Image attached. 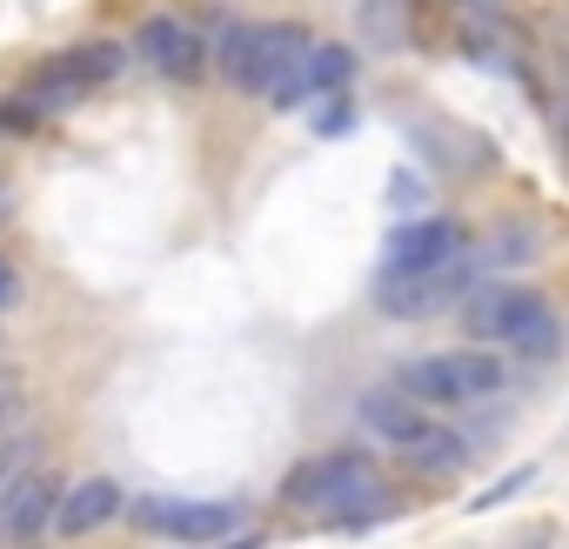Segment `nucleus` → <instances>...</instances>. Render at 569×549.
Masks as SVG:
<instances>
[{"label":"nucleus","instance_id":"f257e3e1","mask_svg":"<svg viewBox=\"0 0 569 549\" xmlns=\"http://www.w3.org/2000/svg\"><path fill=\"white\" fill-rule=\"evenodd\" d=\"M469 329L482 342H509L522 356H556L562 349V329H556V309L536 296V289H489L482 302H469Z\"/></svg>","mask_w":569,"mask_h":549},{"label":"nucleus","instance_id":"f03ea898","mask_svg":"<svg viewBox=\"0 0 569 549\" xmlns=\"http://www.w3.org/2000/svg\"><path fill=\"white\" fill-rule=\"evenodd\" d=\"M302 54H309V34H302V28H234V34L221 41V74H228L234 88L274 94Z\"/></svg>","mask_w":569,"mask_h":549},{"label":"nucleus","instance_id":"7ed1b4c3","mask_svg":"<svg viewBox=\"0 0 569 549\" xmlns=\"http://www.w3.org/2000/svg\"><path fill=\"white\" fill-rule=\"evenodd\" d=\"M402 389L416 402H476V396H496L502 389V362L482 356V349H442V356H422L402 369Z\"/></svg>","mask_w":569,"mask_h":549},{"label":"nucleus","instance_id":"20e7f679","mask_svg":"<svg viewBox=\"0 0 569 549\" xmlns=\"http://www.w3.org/2000/svg\"><path fill=\"white\" fill-rule=\"evenodd\" d=\"M281 496L309 502V509H349V502L382 496V482H376V469H369L362 449H336V456H316V462L289 469V476H281Z\"/></svg>","mask_w":569,"mask_h":549},{"label":"nucleus","instance_id":"39448f33","mask_svg":"<svg viewBox=\"0 0 569 549\" xmlns=\"http://www.w3.org/2000/svg\"><path fill=\"white\" fill-rule=\"evenodd\" d=\"M476 268L482 261H436V268H382V282H376V309L382 316H436L449 309L469 282H476Z\"/></svg>","mask_w":569,"mask_h":549},{"label":"nucleus","instance_id":"423d86ee","mask_svg":"<svg viewBox=\"0 0 569 549\" xmlns=\"http://www.w3.org/2000/svg\"><path fill=\"white\" fill-rule=\"evenodd\" d=\"M134 529L148 536H174V542H221L241 529L234 502H188V496H141L134 502Z\"/></svg>","mask_w":569,"mask_h":549},{"label":"nucleus","instance_id":"0eeeda50","mask_svg":"<svg viewBox=\"0 0 569 549\" xmlns=\"http://www.w3.org/2000/svg\"><path fill=\"white\" fill-rule=\"evenodd\" d=\"M469 248V228L449 221V214H422V221H402L382 248L389 268H436V261H456Z\"/></svg>","mask_w":569,"mask_h":549},{"label":"nucleus","instance_id":"6e6552de","mask_svg":"<svg viewBox=\"0 0 569 549\" xmlns=\"http://www.w3.org/2000/svg\"><path fill=\"white\" fill-rule=\"evenodd\" d=\"M349 68H356V54L336 48V41H322V48H309V54L289 68V81L274 88V101H281V108H302V101H316V94H336V88H349Z\"/></svg>","mask_w":569,"mask_h":549},{"label":"nucleus","instance_id":"1a4fd4ad","mask_svg":"<svg viewBox=\"0 0 569 549\" xmlns=\"http://www.w3.org/2000/svg\"><path fill=\"white\" fill-rule=\"evenodd\" d=\"M54 502H61L54 476H41V469H21L8 489H0V522H8V536H41V529L54 522Z\"/></svg>","mask_w":569,"mask_h":549},{"label":"nucleus","instance_id":"9d476101","mask_svg":"<svg viewBox=\"0 0 569 549\" xmlns=\"http://www.w3.org/2000/svg\"><path fill=\"white\" fill-rule=\"evenodd\" d=\"M114 516H121V489H114L108 476H88V482L61 489V502H54V529H61V536H94V529L114 522Z\"/></svg>","mask_w":569,"mask_h":549},{"label":"nucleus","instance_id":"9b49d317","mask_svg":"<svg viewBox=\"0 0 569 549\" xmlns=\"http://www.w3.org/2000/svg\"><path fill=\"white\" fill-rule=\"evenodd\" d=\"M134 48H141V61L161 68V74H194V68H201V41H194V28H181V21H148V28L134 34Z\"/></svg>","mask_w":569,"mask_h":549},{"label":"nucleus","instance_id":"f8f14e48","mask_svg":"<svg viewBox=\"0 0 569 549\" xmlns=\"http://www.w3.org/2000/svg\"><path fill=\"white\" fill-rule=\"evenodd\" d=\"M396 449H402V462H416V469H429V476H442V469H462V456H469V449H462L449 429H429V422H416V429H409Z\"/></svg>","mask_w":569,"mask_h":549},{"label":"nucleus","instance_id":"ddd939ff","mask_svg":"<svg viewBox=\"0 0 569 549\" xmlns=\"http://www.w3.org/2000/svg\"><path fill=\"white\" fill-rule=\"evenodd\" d=\"M362 422H369V429H382L389 442H402V436L416 429V409H409V389H396V396H362Z\"/></svg>","mask_w":569,"mask_h":549},{"label":"nucleus","instance_id":"4468645a","mask_svg":"<svg viewBox=\"0 0 569 549\" xmlns=\"http://www.w3.org/2000/svg\"><path fill=\"white\" fill-rule=\"evenodd\" d=\"M322 141H336V134H356V101L349 94H329L322 108H316V121H309Z\"/></svg>","mask_w":569,"mask_h":549},{"label":"nucleus","instance_id":"2eb2a0df","mask_svg":"<svg viewBox=\"0 0 569 549\" xmlns=\"http://www.w3.org/2000/svg\"><path fill=\"white\" fill-rule=\"evenodd\" d=\"M529 482H536V469H509V476H502V482H489L469 509H496V502H509V496H516V489H529Z\"/></svg>","mask_w":569,"mask_h":549},{"label":"nucleus","instance_id":"dca6fc26","mask_svg":"<svg viewBox=\"0 0 569 549\" xmlns=\"http://www.w3.org/2000/svg\"><path fill=\"white\" fill-rule=\"evenodd\" d=\"M456 8H462V14H482V21H496V14L509 8V0H456Z\"/></svg>","mask_w":569,"mask_h":549},{"label":"nucleus","instance_id":"f3484780","mask_svg":"<svg viewBox=\"0 0 569 549\" xmlns=\"http://www.w3.org/2000/svg\"><path fill=\"white\" fill-rule=\"evenodd\" d=\"M8 302H14V268L0 261V309H8Z\"/></svg>","mask_w":569,"mask_h":549}]
</instances>
